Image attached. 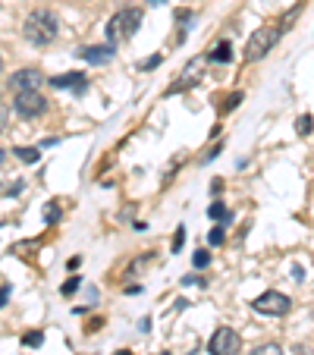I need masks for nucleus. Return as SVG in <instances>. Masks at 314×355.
<instances>
[{
	"mask_svg": "<svg viewBox=\"0 0 314 355\" xmlns=\"http://www.w3.org/2000/svg\"><path fill=\"white\" fill-rule=\"evenodd\" d=\"M252 355H283V349L277 346V343H264V346H258Z\"/></svg>",
	"mask_w": 314,
	"mask_h": 355,
	"instance_id": "obj_14",
	"label": "nucleus"
},
{
	"mask_svg": "<svg viewBox=\"0 0 314 355\" xmlns=\"http://www.w3.org/2000/svg\"><path fill=\"white\" fill-rule=\"evenodd\" d=\"M0 69H3V60H0Z\"/></svg>",
	"mask_w": 314,
	"mask_h": 355,
	"instance_id": "obj_25",
	"label": "nucleus"
},
{
	"mask_svg": "<svg viewBox=\"0 0 314 355\" xmlns=\"http://www.w3.org/2000/svg\"><path fill=\"white\" fill-rule=\"evenodd\" d=\"M76 286H79V277H73V280H69V283H67V286H63V293H73V289H76Z\"/></svg>",
	"mask_w": 314,
	"mask_h": 355,
	"instance_id": "obj_21",
	"label": "nucleus"
},
{
	"mask_svg": "<svg viewBox=\"0 0 314 355\" xmlns=\"http://www.w3.org/2000/svg\"><path fill=\"white\" fill-rule=\"evenodd\" d=\"M239 101H242V94H229V98H227V110H229V107H236Z\"/></svg>",
	"mask_w": 314,
	"mask_h": 355,
	"instance_id": "obj_20",
	"label": "nucleus"
},
{
	"mask_svg": "<svg viewBox=\"0 0 314 355\" xmlns=\"http://www.w3.org/2000/svg\"><path fill=\"white\" fill-rule=\"evenodd\" d=\"M299 132H302V135H308V132H311V116H308V114L299 120Z\"/></svg>",
	"mask_w": 314,
	"mask_h": 355,
	"instance_id": "obj_17",
	"label": "nucleus"
},
{
	"mask_svg": "<svg viewBox=\"0 0 314 355\" xmlns=\"http://www.w3.org/2000/svg\"><path fill=\"white\" fill-rule=\"evenodd\" d=\"M207 261H211L207 252H198V255H195V268H207Z\"/></svg>",
	"mask_w": 314,
	"mask_h": 355,
	"instance_id": "obj_18",
	"label": "nucleus"
},
{
	"mask_svg": "<svg viewBox=\"0 0 314 355\" xmlns=\"http://www.w3.org/2000/svg\"><path fill=\"white\" fill-rule=\"evenodd\" d=\"M51 85L54 88H73V92H85L88 88V79L85 76H79V73H67V76H54V79H51Z\"/></svg>",
	"mask_w": 314,
	"mask_h": 355,
	"instance_id": "obj_10",
	"label": "nucleus"
},
{
	"mask_svg": "<svg viewBox=\"0 0 314 355\" xmlns=\"http://www.w3.org/2000/svg\"><path fill=\"white\" fill-rule=\"evenodd\" d=\"M207 214H211V217H214V220H229V214H227V208H223V205H220V201H214V205H211V208H207Z\"/></svg>",
	"mask_w": 314,
	"mask_h": 355,
	"instance_id": "obj_13",
	"label": "nucleus"
},
{
	"mask_svg": "<svg viewBox=\"0 0 314 355\" xmlns=\"http://www.w3.org/2000/svg\"><path fill=\"white\" fill-rule=\"evenodd\" d=\"M139 26H141V10H120V13H114L107 22V41L114 47L123 44V41H129L139 32Z\"/></svg>",
	"mask_w": 314,
	"mask_h": 355,
	"instance_id": "obj_2",
	"label": "nucleus"
},
{
	"mask_svg": "<svg viewBox=\"0 0 314 355\" xmlns=\"http://www.w3.org/2000/svg\"><path fill=\"white\" fill-rule=\"evenodd\" d=\"M22 32H26L28 44L47 47V44H54L57 35H60V22H57V16L51 13V10H35V13H28Z\"/></svg>",
	"mask_w": 314,
	"mask_h": 355,
	"instance_id": "obj_1",
	"label": "nucleus"
},
{
	"mask_svg": "<svg viewBox=\"0 0 314 355\" xmlns=\"http://www.w3.org/2000/svg\"><path fill=\"white\" fill-rule=\"evenodd\" d=\"M114 47H107V44H98V47H82L79 51V57L85 63H91V67H104V63H110L114 60Z\"/></svg>",
	"mask_w": 314,
	"mask_h": 355,
	"instance_id": "obj_8",
	"label": "nucleus"
},
{
	"mask_svg": "<svg viewBox=\"0 0 314 355\" xmlns=\"http://www.w3.org/2000/svg\"><path fill=\"white\" fill-rule=\"evenodd\" d=\"M207 239H211V245H220V242H223V230H211V236H207Z\"/></svg>",
	"mask_w": 314,
	"mask_h": 355,
	"instance_id": "obj_19",
	"label": "nucleus"
},
{
	"mask_svg": "<svg viewBox=\"0 0 314 355\" xmlns=\"http://www.w3.org/2000/svg\"><path fill=\"white\" fill-rule=\"evenodd\" d=\"M151 3H164V0H151Z\"/></svg>",
	"mask_w": 314,
	"mask_h": 355,
	"instance_id": "obj_24",
	"label": "nucleus"
},
{
	"mask_svg": "<svg viewBox=\"0 0 314 355\" xmlns=\"http://www.w3.org/2000/svg\"><path fill=\"white\" fill-rule=\"evenodd\" d=\"M254 311H261V315H270V318H283L289 311V295L277 293V289H270V293H261L258 299L252 302Z\"/></svg>",
	"mask_w": 314,
	"mask_h": 355,
	"instance_id": "obj_5",
	"label": "nucleus"
},
{
	"mask_svg": "<svg viewBox=\"0 0 314 355\" xmlns=\"http://www.w3.org/2000/svg\"><path fill=\"white\" fill-rule=\"evenodd\" d=\"M277 41H280V28H277V26L258 28V32L248 38V44H245V60H248V63L261 60L264 54H270V51H274Z\"/></svg>",
	"mask_w": 314,
	"mask_h": 355,
	"instance_id": "obj_3",
	"label": "nucleus"
},
{
	"mask_svg": "<svg viewBox=\"0 0 314 355\" xmlns=\"http://www.w3.org/2000/svg\"><path fill=\"white\" fill-rule=\"evenodd\" d=\"M7 123H10V107L3 104V101H0V132L7 129Z\"/></svg>",
	"mask_w": 314,
	"mask_h": 355,
	"instance_id": "obj_16",
	"label": "nucleus"
},
{
	"mask_svg": "<svg viewBox=\"0 0 314 355\" xmlns=\"http://www.w3.org/2000/svg\"><path fill=\"white\" fill-rule=\"evenodd\" d=\"M161 355H167V352H161Z\"/></svg>",
	"mask_w": 314,
	"mask_h": 355,
	"instance_id": "obj_26",
	"label": "nucleus"
},
{
	"mask_svg": "<svg viewBox=\"0 0 314 355\" xmlns=\"http://www.w3.org/2000/svg\"><path fill=\"white\" fill-rule=\"evenodd\" d=\"M13 107L19 116H26V120H35V116H41L47 110V101L41 92H19L13 101Z\"/></svg>",
	"mask_w": 314,
	"mask_h": 355,
	"instance_id": "obj_6",
	"label": "nucleus"
},
{
	"mask_svg": "<svg viewBox=\"0 0 314 355\" xmlns=\"http://www.w3.org/2000/svg\"><path fill=\"white\" fill-rule=\"evenodd\" d=\"M3 161H7V151H3V148H0V164H3Z\"/></svg>",
	"mask_w": 314,
	"mask_h": 355,
	"instance_id": "obj_23",
	"label": "nucleus"
},
{
	"mask_svg": "<svg viewBox=\"0 0 314 355\" xmlns=\"http://www.w3.org/2000/svg\"><path fill=\"white\" fill-rule=\"evenodd\" d=\"M204 63H207L204 57H198V60H192V63H189V67L182 69V79L173 85V92H180V88H186V85H195V82L201 79V69H204Z\"/></svg>",
	"mask_w": 314,
	"mask_h": 355,
	"instance_id": "obj_9",
	"label": "nucleus"
},
{
	"mask_svg": "<svg viewBox=\"0 0 314 355\" xmlns=\"http://www.w3.org/2000/svg\"><path fill=\"white\" fill-rule=\"evenodd\" d=\"M16 157H22L26 164L38 161V148H16Z\"/></svg>",
	"mask_w": 314,
	"mask_h": 355,
	"instance_id": "obj_15",
	"label": "nucleus"
},
{
	"mask_svg": "<svg viewBox=\"0 0 314 355\" xmlns=\"http://www.w3.org/2000/svg\"><path fill=\"white\" fill-rule=\"evenodd\" d=\"M229 51H233V47H229V41H220V44H217V51H214V54H211V57H214L217 63H227L229 57H233V54H229Z\"/></svg>",
	"mask_w": 314,
	"mask_h": 355,
	"instance_id": "obj_12",
	"label": "nucleus"
},
{
	"mask_svg": "<svg viewBox=\"0 0 314 355\" xmlns=\"http://www.w3.org/2000/svg\"><path fill=\"white\" fill-rule=\"evenodd\" d=\"M22 189V180L13 173H0V195H13Z\"/></svg>",
	"mask_w": 314,
	"mask_h": 355,
	"instance_id": "obj_11",
	"label": "nucleus"
},
{
	"mask_svg": "<svg viewBox=\"0 0 314 355\" xmlns=\"http://www.w3.org/2000/svg\"><path fill=\"white\" fill-rule=\"evenodd\" d=\"M242 346V336L233 327H217L211 343H207V352L211 355H236Z\"/></svg>",
	"mask_w": 314,
	"mask_h": 355,
	"instance_id": "obj_4",
	"label": "nucleus"
},
{
	"mask_svg": "<svg viewBox=\"0 0 314 355\" xmlns=\"http://www.w3.org/2000/svg\"><path fill=\"white\" fill-rule=\"evenodd\" d=\"M41 85H44V76H41L38 69H19V73L10 76V88H13L16 94L19 92H41Z\"/></svg>",
	"mask_w": 314,
	"mask_h": 355,
	"instance_id": "obj_7",
	"label": "nucleus"
},
{
	"mask_svg": "<svg viewBox=\"0 0 314 355\" xmlns=\"http://www.w3.org/2000/svg\"><path fill=\"white\" fill-rule=\"evenodd\" d=\"M180 245H182V230H176V239H173V248L180 252Z\"/></svg>",
	"mask_w": 314,
	"mask_h": 355,
	"instance_id": "obj_22",
	"label": "nucleus"
}]
</instances>
